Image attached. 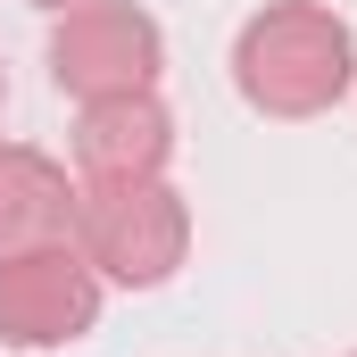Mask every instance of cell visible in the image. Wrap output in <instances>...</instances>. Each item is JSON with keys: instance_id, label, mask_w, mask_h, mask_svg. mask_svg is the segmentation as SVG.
I'll list each match as a JSON object with an SVG mask.
<instances>
[{"instance_id": "6da1fadb", "label": "cell", "mask_w": 357, "mask_h": 357, "mask_svg": "<svg viewBox=\"0 0 357 357\" xmlns=\"http://www.w3.org/2000/svg\"><path fill=\"white\" fill-rule=\"evenodd\" d=\"M349 84H357V33L324 0H274L233 33V91L258 116L307 125V116L341 108Z\"/></svg>"}, {"instance_id": "277c9868", "label": "cell", "mask_w": 357, "mask_h": 357, "mask_svg": "<svg viewBox=\"0 0 357 357\" xmlns=\"http://www.w3.org/2000/svg\"><path fill=\"white\" fill-rule=\"evenodd\" d=\"M100 324V274L84 266L75 241L0 258V341L8 349H67Z\"/></svg>"}, {"instance_id": "3957f363", "label": "cell", "mask_w": 357, "mask_h": 357, "mask_svg": "<svg viewBox=\"0 0 357 357\" xmlns=\"http://www.w3.org/2000/svg\"><path fill=\"white\" fill-rule=\"evenodd\" d=\"M158 67H167V33L142 0H75L50 25V84L67 100L158 91Z\"/></svg>"}, {"instance_id": "5b68a950", "label": "cell", "mask_w": 357, "mask_h": 357, "mask_svg": "<svg viewBox=\"0 0 357 357\" xmlns=\"http://www.w3.org/2000/svg\"><path fill=\"white\" fill-rule=\"evenodd\" d=\"M167 158H175V116H167L158 91L84 100V116H75V167H84V183L167 175Z\"/></svg>"}, {"instance_id": "ba28073f", "label": "cell", "mask_w": 357, "mask_h": 357, "mask_svg": "<svg viewBox=\"0 0 357 357\" xmlns=\"http://www.w3.org/2000/svg\"><path fill=\"white\" fill-rule=\"evenodd\" d=\"M0 108H8V67H0Z\"/></svg>"}, {"instance_id": "7a4b0ae2", "label": "cell", "mask_w": 357, "mask_h": 357, "mask_svg": "<svg viewBox=\"0 0 357 357\" xmlns=\"http://www.w3.org/2000/svg\"><path fill=\"white\" fill-rule=\"evenodd\" d=\"M75 250L100 282L125 291H158L175 282V266L191 258V208L167 175H133V183H84L75 191Z\"/></svg>"}, {"instance_id": "52a82bcc", "label": "cell", "mask_w": 357, "mask_h": 357, "mask_svg": "<svg viewBox=\"0 0 357 357\" xmlns=\"http://www.w3.org/2000/svg\"><path fill=\"white\" fill-rule=\"evenodd\" d=\"M25 8H50V17H59V8H75V0H25Z\"/></svg>"}, {"instance_id": "8992f818", "label": "cell", "mask_w": 357, "mask_h": 357, "mask_svg": "<svg viewBox=\"0 0 357 357\" xmlns=\"http://www.w3.org/2000/svg\"><path fill=\"white\" fill-rule=\"evenodd\" d=\"M75 191L67 167L33 142H0V258H25V250H50V241H75Z\"/></svg>"}]
</instances>
